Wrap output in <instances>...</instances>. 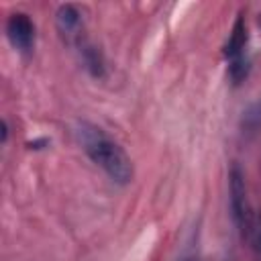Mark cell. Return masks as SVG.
<instances>
[{
  "mask_svg": "<svg viewBox=\"0 0 261 261\" xmlns=\"http://www.w3.org/2000/svg\"><path fill=\"white\" fill-rule=\"evenodd\" d=\"M82 149L86 151V155L106 171V175L124 186L130 181L133 177V163L128 159V155L124 153V149L114 141L110 139L100 126L92 124V122H86V120H80L73 128Z\"/></svg>",
  "mask_w": 261,
  "mask_h": 261,
  "instance_id": "1",
  "label": "cell"
},
{
  "mask_svg": "<svg viewBox=\"0 0 261 261\" xmlns=\"http://www.w3.org/2000/svg\"><path fill=\"white\" fill-rule=\"evenodd\" d=\"M228 194H230V214L241 232L249 230L251 214H249V202H247V184L245 175L239 165L230 167L228 173Z\"/></svg>",
  "mask_w": 261,
  "mask_h": 261,
  "instance_id": "2",
  "label": "cell"
},
{
  "mask_svg": "<svg viewBox=\"0 0 261 261\" xmlns=\"http://www.w3.org/2000/svg\"><path fill=\"white\" fill-rule=\"evenodd\" d=\"M6 35L14 49L29 53L35 45V24L24 12H14L6 22Z\"/></svg>",
  "mask_w": 261,
  "mask_h": 261,
  "instance_id": "3",
  "label": "cell"
},
{
  "mask_svg": "<svg viewBox=\"0 0 261 261\" xmlns=\"http://www.w3.org/2000/svg\"><path fill=\"white\" fill-rule=\"evenodd\" d=\"M75 47H77L80 59H82L84 67L88 69V73L94 77H104V59H102V53L98 51V47L82 37L75 41Z\"/></svg>",
  "mask_w": 261,
  "mask_h": 261,
  "instance_id": "4",
  "label": "cell"
},
{
  "mask_svg": "<svg viewBox=\"0 0 261 261\" xmlns=\"http://www.w3.org/2000/svg\"><path fill=\"white\" fill-rule=\"evenodd\" d=\"M55 20H57V29L61 31V35H65V37H77L80 39L82 14H80V10L75 6H71V4L59 6V10L55 14Z\"/></svg>",
  "mask_w": 261,
  "mask_h": 261,
  "instance_id": "5",
  "label": "cell"
},
{
  "mask_svg": "<svg viewBox=\"0 0 261 261\" xmlns=\"http://www.w3.org/2000/svg\"><path fill=\"white\" fill-rule=\"evenodd\" d=\"M247 24H245V18L239 16L234 20V27L228 35V41L224 43V57L228 59H234V57H241L243 55V49L247 45Z\"/></svg>",
  "mask_w": 261,
  "mask_h": 261,
  "instance_id": "6",
  "label": "cell"
},
{
  "mask_svg": "<svg viewBox=\"0 0 261 261\" xmlns=\"http://www.w3.org/2000/svg\"><path fill=\"white\" fill-rule=\"evenodd\" d=\"M247 73H249V59H245L243 55H241V57L230 59V65H228V75H230V80H232L234 84L243 82V80L247 77Z\"/></svg>",
  "mask_w": 261,
  "mask_h": 261,
  "instance_id": "7",
  "label": "cell"
},
{
  "mask_svg": "<svg viewBox=\"0 0 261 261\" xmlns=\"http://www.w3.org/2000/svg\"><path fill=\"white\" fill-rule=\"evenodd\" d=\"M249 232H251V241H253L255 249L261 253V214H257L255 218H251Z\"/></svg>",
  "mask_w": 261,
  "mask_h": 261,
  "instance_id": "8",
  "label": "cell"
},
{
  "mask_svg": "<svg viewBox=\"0 0 261 261\" xmlns=\"http://www.w3.org/2000/svg\"><path fill=\"white\" fill-rule=\"evenodd\" d=\"M6 139H8V124L6 120H2V143H6Z\"/></svg>",
  "mask_w": 261,
  "mask_h": 261,
  "instance_id": "9",
  "label": "cell"
},
{
  "mask_svg": "<svg viewBox=\"0 0 261 261\" xmlns=\"http://www.w3.org/2000/svg\"><path fill=\"white\" fill-rule=\"evenodd\" d=\"M184 261H198V259H184Z\"/></svg>",
  "mask_w": 261,
  "mask_h": 261,
  "instance_id": "10",
  "label": "cell"
}]
</instances>
